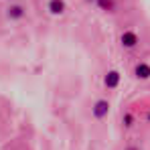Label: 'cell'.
<instances>
[{"mask_svg":"<svg viewBox=\"0 0 150 150\" xmlns=\"http://www.w3.org/2000/svg\"><path fill=\"white\" fill-rule=\"evenodd\" d=\"M108 114H110V101H108V100H98L96 103H93V108H91V116H93L96 120H103Z\"/></svg>","mask_w":150,"mask_h":150,"instance_id":"cell-1","label":"cell"},{"mask_svg":"<svg viewBox=\"0 0 150 150\" xmlns=\"http://www.w3.org/2000/svg\"><path fill=\"white\" fill-rule=\"evenodd\" d=\"M134 75H136L138 79H142V81L150 79V65H148V63H144V61H140V63L134 67Z\"/></svg>","mask_w":150,"mask_h":150,"instance_id":"cell-6","label":"cell"},{"mask_svg":"<svg viewBox=\"0 0 150 150\" xmlns=\"http://www.w3.org/2000/svg\"><path fill=\"white\" fill-rule=\"evenodd\" d=\"M120 41H122V47H124V49H134V47L140 43V39H138V35H136L134 30H124L122 37H120Z\"/></svg>","mask_w":150,"mask_h":150,"instance_id":"cell-2","label":"cell"},{"mask_svg":"<svg viewBox=\"0 0 150 150\" xmlns=\"http://www.w3.org/2000/svg\"><path fill=\"white\" fill-rule=\"evenodd\" d=\"M89 2H96L101 10H108V12H114L116 10V2L114 0H89Z\"/></svg>","mask_w":150,"mask_h":150,"instance_id":"cell-7","label":"cell"},{"mask_svg":"<svg viewBox=\"0 0 150 150\" xmlns=\"http://www.w3.org/2000/svg\"><path fill=\"white\" fill-rule=\"evenodd\" d=\"M132 124H134V118H132V114H124V126H128V128H130Z\"/></svg>","mask_w":150,"mask_h":150,"instance_id":"cell-8","label":"cell"},{"mask_svg":"<svg viewBox=\"0 0 150 150\" xmlns=\"http://www.w3.org/2000/svg\"><path fill=\"white\" fill-rule=\"evenodd\" d=\"M25 14H26V10H25V6H21V4H10L8 10H6V16L10 21H21V18H25Z\"/></svg>","mask_w":150,"mask_h":150,"instance_id":"cell-4","label":"cell"},{"mask_svg":"<svg viewBox=\"0 0 150 150\" xmlns=\"http://www.w3.org/2000/svg\"><path fill=\"white\" fill-rule=\"evenodd\" d=\"M128 150H136V148H134V146H130V148H128Z\"/></svg>","mask_w":150,"mask_h":150,"instance_id":"cell-9","label":"cell"},{"mask_svg":"<svg viewBox=\"0 0 150 150\" xmlns=\"http://www.w3.org/2000/svg\"><path fill=\"white\" fill-rule=\"evenodd\" d=\"M120 79H122L120 71L112 69V71H108V73H105V77H103V83H105V87H108V89H116V87L120 85Z\"/></svg>","mask_w":150,"mask_h":150,"instance_id":"cell-3","label":"cell"},{"mask_svg":"<svg viewBox=\"0 0 150 150\" xmlns=\"http://www.w3.org/2000/svg\"><path fill=\"white\" fill-rule=\"evenodd\" d=\"M65 0H49L47 2V10H49L51 14H55V16H59V14H63L65 12Z\"/></svg>","mask_w":150,"mask_h":150,"instance_id":"cell-5","label":"cell"},{"mask_svg":"<svg viewBox=\"0 0 150 150\" xmlns=\"http://www.w3.org/2000/svg\"><path fill=\"white\" fill-rule=\"evenodd\" d=\"M146 118H148V122H150V114H148V116H146Z\"/></svg>","mask_w":150,"mask_h":150,"instance_id":"cell-10","label":"cell"}]
</instances>
